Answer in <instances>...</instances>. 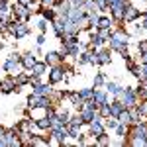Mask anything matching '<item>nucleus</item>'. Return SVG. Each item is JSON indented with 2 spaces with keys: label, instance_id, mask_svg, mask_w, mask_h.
<instances>
[{
  "label": "nucleus",
  "instance_id": "72a5a7b5",
  "mask_svg": "<svg viewBox=\"0 0 147 147\" xmlns=\"http://www.w3.org/2000/svg\"><path fill=\"white\" fill-rule=\"evenodd\" d=\"M96 34L100 35V37L104 39V41H108V37H110V30H98Z\"/></svg>",
  "mask_w": 147,
  "mask_h": 147
},
{
  "label": "nucleus",
  "instance_id": "dca6fc26",
  "mask_svg": "<svg viewBox=\"0 0 147 147\" xmlns=\"http://www.w3.org/2000/svg\"><path fill=\"white\" fill-rule=\"evenodd\" d=\"M35 61H37V59L34 57V53H32V51H30V53H26V55H22V59H20L22 67H24V69H28V71L34 67V63H35Z\"/></svg>",
  "mask_w": 147,
  "mask_h": 147
},
{
  "label": "nucleus",
  "instance_id": "c85d7f7f",
  "mask_svg": "<svg viewBox=\"0 0 147 147\" xmlns=\"http://www.w3.org/2000/svg\"><path fill=\"white\" fill-rule=\"evenodd\" d=\"M102 43H104V39H102L98 34H90V45H94V47H100Z\"/></svg>",
  "mask_w": 147,
  "mask_h": 147
},
{
  "label": "nucleus",
  "instance_id": "5701e85b",
  "mask_svg": "<svg viewBox=\"0 0 147 147\" xmlns=\"http://www.w3.org/2000/svg\"><path fill=\"white\" fill-rule=\"evenodd\" d=\"M35 125H37L39 129H51V122H49V118H47V116H41V118H37Z\"/></svg>",
  "mask_w": 147,
  "mask_h": 147
},
{
  "label": "nucleus",
  "instance_id": "20e7f679",
  "mask_svg": "<svg viewBox=\"0 0 147 147\" xmlns=\"http://www.w3.org/2000/svg\"><path fill=\"white\" fill-rule=\"evenodd\" d=\"M118 100H122V104H124L125 108H131V106H136L137 104V92L134 90V88H124L122 90V94L118 96Z\"/></svg>",
  "mask_w": 147,
  "mask_h": 147
},
{
  "label": "nucleus",
  "instance_id": "a211bd4d",
  "mask_svg": "<svg viewBox=\"0 0 147 147\" xmlns=\"http://www.w3.org/2000/svg\"><path fill=\"white\" fill-rule=\"evenodd\" d=\"M108 106H110V116H114V118H118V114L125 108L124 104H122V100H116V102H112V104H108Z\"/></svg>",
  "mask_w": 147,
  "mask_h": 147
},
{
  "label": "nucleus",
  "instance_id": "b1692460",
  "mask_svg": "<svg viewBox=\"0 0 147 147\" xmlns=\"http://www.w3.org/2000/svg\"><path fill=\"white\" fill-rule=\"evenodd\" d=\"M49 137H37V136H30V145H47Z\"/></svg>",
  "mask_w": 147,
  "mask_h": 147
},
{
  "label": "nucleus",
  "instance_id": "c756f323",
  "mask_svg": "<svg viewBox=\"0 0 147 147\" xmlns=\"http://www.w3.org/2000/svg\"><path fill=\"white\" fill-rule=\"evenodd\" d=\"M106 120V125L110 127V129H116V125H118V118H114V116H108V118H104Z\"/></svg>",
  "mask_w": 147,
  "mask_h": 147
},
{
  "label": "nucleus",
  "instance_id": "f3484780",
  "mask_svg": "<svg viewBox=\"0 0 147 147\" xmlns=\"http://www.w3.org/2000/svg\"><path fill=\"white\" fill-rule=\"evenodd\" d=\"M96 61H98V65H110V51H106V49H102L96 53Z\"/></svg>",
  "mask_w": 147,
  "mask_h": 147
},
{
  "label": "nucleus",
  "instance_id": "f8f14e48",
  "mask_svg": "<svg viewBox=\"0 0 147 147\" xmlns=\"http://www.w3.org/2000/svg\"><path fill=\"white\" fill-rule=\"evenodd\" d=\"M51 136H53V139H55L59 145H63L65 139H67V125H63V127H55Z\"/></svg>",
  "mask_w": 147,
  "mask_h": 147
},
{
  "label": "nucleus",
  "instance_id": "79ce46f5",
  "mask_svg": "<svg viewBox=\"0 0 147 147\" xmlns=\"http://www.w3.org/2000/svg\"><path fill=\"white\" fill-rule=\"evenodd\" d=\"M141 28H143V30H147V18L143 20V22H141Z\"/></svg>",
  "mask_w": 147,
  "mask_h": 147
},
{
  "label": "nucleus",
  "instance_id": "2eb2a0df",
  "mask_svg": "<svg viewBox=\"0 0 147 147\" xmlns=\"http://www.w3.org/2000/svg\"><path fill=\"white\" fill-rule=\"evenodd\" d=\"M30 71H32V75L41 77V75H45V71H47V63H45V61H35L34 67L30 69Z\"/></svg>",
  "mask_w": 147,
  "mask_h": 147
},
{
  "label": "nucleus",
  "instance_id": "58836bf2",
  "mask_svg": "<svg viewBox=\"0 0 147 147\" xmlns=\"http://www.w3.org/2000/svg\"><path fill=\"white\" fill-rule=\"evenodd\" d=\"M45 43V34H39V37H37V45H43Z\"/></svg>",
  "mask_w": 147,
  "mask_h": 147
},
{
  "label": "nucleus",
  "instance_id": "de8ad7c7",
  "mask_svg": "<svg viewBox=\"0 0 147 147\" xmlns=\"http://www.w3.org/2000/svg\"><path fill=\"white\" fill-rule=\"evenodd\" d=\"M145 82H147V80H145Z\"/></svg>",
  "mask_w": 147,
  "mask_h": 147
},
{
  "label": "nucleus",
  "instance_id": "49530a36",
  "mask_svg": "<svg viewBox=\"0 0 147 147\" xmlns=\"http://www.w3.org/2000/svg\"><path fill=\"white\" fill-rule=\"evenodd\" d=\"M145 145H147V136H145Z\"/></svg>",
  "mask_w": 147,
  "mask_h": 147
},
{
  "label": "nucleus",
  "instance_id": "f704fd0d",
  "mask_svg": "<svg viewBox=\"0 0 147 147\" xmlns=\"http://www.w3.org/2000/svg\"><path fill=\"white\" fill-rule=\"evenodd\" d=\"M137 110H139L141 116H147V100L143 102V104H139V106H137Z\"/></svg>",
  "mask_w": 147,
  "mask_h": 147
},
{
  "label": "nucleus",
  "instance_id": "f03ea898",
  "mask_svg": "<svg viewBox=\"0 0 147 147\" xmlns=\"http://www.w3.org/2000/svg\"><path fill=\"white\" fill-rule=\"evenodd\" d=\"M8 32L16 39H22L30 34V26H26V22H20V20H10L8 22Z\"/></svg>",
  "mask_w": 147,
  "mask_h": 147
},
{
  "label": "nucleus",
  "instance_id": "473e14b6",
  "mask_svg": "<svg viewBox=\"0 0 147 147\" xmlns=\"http://www.w3.org/2000/svg\"><path fill=\"white\" fill-rule=\"evenodd\" d=\"M96 2V10H108V2L106 0H94Z\"/></svg>",
  "mask_w": 147,
  "mask_h": 147
},
{
  "label": "nucleus",
  "instance_id": "aec40b11",
  "mask_svg": "<svg viewBox=\"0 0 147 147\" xmlns=\"http://www.w3.org/2000/svg\"><path fill=\"white\" fill-rule=\"evenodd\" d=\"M92 100H94L96 104H98V106H100V104H106V102H108V96H106V92H104V90H94V96H92Z\"/></svg>",
  "mask_w": 147,
  "mask_h": 147
},
{
  "label": "nucleus",
  "instance_id": "a878e982",
  "mask_svg": "<svg viewBox=\"0 0 147 147\" xmlns=\"http://www.w3.org/2000/svg\"><path fill=\"white\" fill-rule=\"evenodd\" d=\"M79 96L82 98V100H90L92 96H94V88H80Z\"/></svg>",
  "mask_w": 147,
  "mask_h": 147
},
{
  "label": "nucleus",
  "instance_id": "393cba45",
  "mask_svg": "<svg viewBox=\"0 0 147 147\" xmlns=\"http://www.w3.org/2000/svg\"><path fill=\"white\" fill-rule=\"evenodd\" d=\"M118 122H122V124H131V116H129V110H122V112L118 114Z\"/></svg>",
  "mask_w": 147,
  "mask_h": 147
},
{
  "label": "nucleus",
  "instance_id": "e433bc0d",
  "mask_svg": "<svg viewBox=\"0 0 147 147\" xmlns=\"http://www.w3.org/2000/svg\"><path fill=\"white\" fill-rule=\"evenodd\" d=\"M137 49H139V53L147 51V41H139V43H137Z\"/></svg>",
  "mask_w": 147,
  "mask_h": 147
},
{
  "label": "nucleus",
  "instance_id": "c9c22d12",
  "mask_svg": "<svg viewBox=\"0 0 147 147\" xmlns=\"http://www.w3.org/2000/svg\"><path fill=\"white\" fill-rule=\"evenodd\" d=\"M139 79L147 80V65H143V67H139Z\"/></svg>",
  "mask_w": 147,
  "mask_h": 147
},
{
  "label": "nucleus",
  "instance_id": "c03bdc74",
  "mask_svg": "<svg viewBox=\"0 0 147 147\" xmlns=\"http://www.w3.org/2000/svg\"><path fill=\"white\" fill-rule=\"evenodd\" d=\"M2 49H4V43H2V41H0V51H2Z\"/></svg>",
  "mask_w": 147,
  "mask_h": 147
},
{
  "label": "nucleus",
  "instance_id": "4be33fe9",
  "mask_svg": "<svg viewBox=\"0 0 147 147\" xmlns=\"http://www.w3.org/2000/svg\"><path fill=\"white\" fill-rule=\"evenodd\" d=\"M110 26H112V20L108 16H100L98 18V24H96L98 30H110Z\"/></svg>",
  "mask_w": 147,
  "mask_h": 147
},
{
  "label": "nucleus",
  "instance_id": "ea45409f",
  "mask_svg": "<svg viewBox=\"0 0 147 147\" xmlns=\"http://www.w3.org/2000/svg\"><path fill=\"white\" fill-rule=\"evenodd\" d=\"M18 2L24 4V6H32V2H34V0H18Z\"/></svg>",
  "mask_w": 147,
  "mask_h": 147
},
{
  "label": "nucleus",
  "instance_id": "6ab92c4d",
  "mask_svg": "<svg viewBox=\"0 0 147 147\" xmlns=\"http://www.w3.org/2000/svg\"><path fill=\"white\" fill-rule=\"evenodd\" d=\"M69 100H71V104H73V106H75V108H82V98H80L79 96V92H69Z\"/></svg>",
  "mask_w": 147,
  "mask_h": 147
},
{
  "label": "nucleus",
  "instance_id": "37998d69",
  "mask_svg": "<svg viewBox=\"0 0 147 147\" xmlns=\"http://www.w3.org/2000/svg\"><path fill=\"white\" fill-rule=\"evenodd\" d=\"M4 131H6V129H4V127H0V137H4Z\"/></svg>",
  "mask_w": 147,
  "mask_h": 147
},
{
  "label": "nucleus",
  "instance_id": "a18cd8bd",
  "mask_svg": "<svg viewBox=\"0 0 147 147\" xmlns=\"http://www.w3.org/2000/svg\"><path fill=\"white\" fill-rule=\"evenodd\" d=\"M106 2H108V6H110V2H114V0H106Z\"/></svg>",
  "mask_w": 147,
  "mask_h": 147
},
{
  "label": "nucleus",
  "instance_id": "bb28decb",
  "mask_svg": "<svg viewBox=\"0 0 147 147\" xmlns=\"http://www.w3.org/2000/svg\"><path fill=\"white\" fill-rule=\"evenodd\" d=\"M14 82H16V86L28 84V82H30V77H28V75H22V73H18V75H16V80H14Z\"/></svg>",
  "mask_w": 147,
  "mask_h": 147
},
{
  "label": "nucleus",
  "instance_id": "423d86ee",
  "mask_svg": "<svg viewBox=\"0 0 147 147\" xmlns=\"http://www.w3.org/2000/svg\"><path fill=\"white\" fill-rule=\"evenodd\" d=\"M125 6H127V0H114V2H110L108 8L112 10V18H116V20L122 22V16H124Z\"/></svg>",
  "mask_w": 147,
  "mask_h": 147
},
{
  "label": "nucleus",
  "instance_id": "1a4fd4ad",
  "mask_svg": "<svg viewBox=\"0 0 147 147\" xmlns=\"http://www.w3.org/2000/svg\"><path fill=\"white\" fill-rule=\"evenodd\" d=\"M139 14H141V12L137 10L136 6H125L124 16H122V22H125V24H129V22H136L137 18H139Z\"/></svg>",
  "mask_w": 147,
  "mask_h": 147
},
{
  "label": "nucleus",
  "instance_id": "4468645a",
  "mask_svg": "<svg viewBox=\"0 0 147 147\" xmlns=\"http://www.w3.org/2000/svg\"><path fill=\"white\" fill-rule=\"evenodd\" d=\"M61 59H63V55H61L59 51H49V53L45 55V63L51 65V67H55V65L61 63Z\"/></svg>",
  "mask_w": 147,
  "mask_h": 147
},
{
  "label": "nucleus",
  "instance_id": "412c9836",
  "mask_svg": "<svg viewBox=\"0 0 147 147\" xmlns=\"http://www.w3.org/2000/svg\"><path fill=\"white\" fill-rule=\"evenodd\" d=\"M106 90H108V92H112L114 96L118 98V96L122 94V90H124V88H122V86H120L118 82H108V84H106Z\"/></svg>",
  "mask_w": 147,
  "mask_h": 147
},
{
  "label": "nucleus",
  "instance_id": "2f4dec72",
  "mask_svg": "<svg viewBox=\"0 0 147 147\" xmlns=\"http://www.w3.org/2000/svg\"><path fill=\"white\" fill-rule=\"evenodd\" d=\"M96 141H98L100 145H108V143H110V139H108V136H106V131H104L102 136H98V137H96Z\"/></svg>",
  "mask_w": 147,
  "mask_h": 147
},
{
  "label": "nucleus",
  "instance_id": "7c9ffc66",
  "mask_svg": "<svg viewBox=\"0 0 147 147\" xmlns=\"http://www.w3.org/2000/svg\"><path fill=\"white\" fill-rule=\"evenodd\" d=\"M37 30H39V34H45L47 32V20L45 18H41V20L37 22Z\"/></svg>",
  "mask_w": 147,
  "mask_h": 147
},
{
  "label": "nucleus",
  "instance_id": "ddd939ff",
  "mask_svg": "<svg viewBox=\"0 0 147 147\" xmlns=\"http://www.w3.org/2000/svg\"><path fill=\"white\" fill-rule=\"evenodd\" d=\"M34 94H39V96H51L53 94V84H37L34 86Z\"/></svg>",
  "mask_w": 147,
  "mask_h": 147
},
{
  "label": "nucleus",
  "instance_id": "4c0bfd02",
  "mask_svg": "<svg viewBox=\"0 0 147 147\" xmlns=\"http://www.w3.org/2000/svg\"><path fill=\"white\" fill-rule=\"evenodd\" d=\"M37 2H39L41 6H53V4H55V0H37Z\"/></svg>",
  "mask_w": 147,
  "mask_h": 147
},
{
  "label": "nucleus",
  "instance_id": "9d476101",
  "mask_svg": "<svg viewBox=\"0 0 147 147\" xmlns=\"http://www.w3.org/2000/svg\"><path fill=\"white\" fill-rule=\"evenodd\" d=\"M0 90L4 94H10V92H20V86H16V82L12 79H6V80H0Z\"/></svg>",
  "mask_w": 147,
  "mask_h": 147
},
{
  "label": "nucleus",
  "instance_id": "7ed1b4c3",
  "mask_svg": "<svg viewBox=\"0 0 147 147\" xmlns=\"http://www.w3.org/2000/svg\"><path fill=\"white\" fill-rule=\"evenodd\" d=\"M12 20H20V22H26V20H30L32 18V8L30 6H24V4H20L18 0L12 4Z\"/></svg>",
  "mask_w": 147,
  "mask_h": 147
},
{
  "label": "nucleus",
  "instance_id": "f257e3e1",
  "mask_svg": "<svg viewBox=\"0 0 147 147\" xmlns=\"http://www.w3.org/2000/svg\"><path fill=\"white\" fill-rule=\"evenodd\" d=\"M108 41H110V47H112L114 51L125 53V49H127V34H124V32H116V34H110Z\"/></svg>",
  "mask_w": 147,
  "mask_h": 147
},
{
  "label": "nucleus",
  "instance_id": "a19ab883",
  "mask_svg": "<svg viewBox=\"0 0 147 147\" xmlns=\"http://www.w3.org/2000/svg\"><path fill=\"white\" fill-rule=\"evenodd\" d=\"M141 61H143V65H147V51L141 53Z\"/></svg>",
  "mask_w": 147,
  "mask_h": 147
},
{
  "label": "nucleus",
  "instance_id": "0eeeda50",
  "mask_svg": "<svg viewBox=\"0 0 147 147\" xmlns=\"http://www.w3.org/2000/svg\"><path fill=\"white\" fill-rule=\"evenodd\" d=\"M20 134H18V129L14 127V129H6L4 131V145H10V147H16V145H22V141H20Z\"/></svg>",
  "mask_w": 147,
  "mask_h": 147
},
{
  "label": "nucleus",
  "instance_id": "39448f33",
  "mask_svg": "<svg viewBox=\"0 0 147 147\" xmlns=\"http://www.w3.org/2000/svg\"><path fill=\"white\" fill-rule=\"evenodd\" d=\"M20 59H22V55H18V53H12V55L8 57V61H6V63L2 65V69H4V71H8L10 75H18Z\"/></svg>",
  "mask_w": 147,
  "mask_h": 147
},
{
  "label": "nucleus",
  "instance_id": "9b49d317",
  "mask_svg": "<svg viewBox=\"0 0 147 147\" xmlns=\"http://www.w3.org/2000/svg\"><path fill=\"white\" fill-rule=\"evenodd\" d=\"M104 120H92L90 124V136L92 137H98V136H102L104 134V124H102Z\"/></svg>",
  "mask_w": 147,
  "mask_h": 147
},
{
  "label": "nucleus",
  "instance_id": "cd10ccee",
  "mask_svg": "<svg viewBox=\"0 0 147 147\" xmlns=\"http://www.w3.org/2000/svg\"><path fill=\"white\" fill-rule=\"evenodd\" d=\"M106 82V75L104 73H96V77H94V88H98Z\"/></svg>",
  "mask_w": 147,
  "mask_h": 147
},
{
  "label": "nucleus",
  "instance_id": "6e6552de",
  "mask_svg": "<svg viewBox=\"0 0 147 147\" xmlns=\"http://www.w3.org/2000/svg\"><path fill=\"white\" fill-rule=\"evenodd\" d=\"M63 79H65V67L55 65V67L51 69V73H49V84H57V82H61Z\"/></svg>",
  "mask_w": 147,
  "mask_h": 147
}]
</instances>
